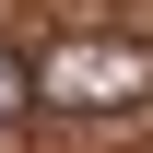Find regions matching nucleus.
I'll return each mask as SVG.
<instances>
[{"label":"nucleus","instance_id":"f03ea898","mask_svg":"<svg viewBox=\"0 0 153 153\" xmlns=\"http://www.w3.org/2000/svg\"><path fill=\"white\" fill-rule=\"evenodd\" d=\"M12 118H36V82H24V47H0V130Z\"/></svg>","mask_w":153,"mask_h":153},{"label":"nucleus","instance_id":"f257e3e1","mask_svg":"<svg viewBox=\"0 0 153 153\" xmlns=\"http://www.w3.org/2000/svg\"><path fill=\"white\" fill-rule=\"evenodd\" d=\"M24 82L47 118H130V106H153V47L141 36H59L24 59Z\"/></svg>","mask_w":153,"mask_h":153}]
</instances>
